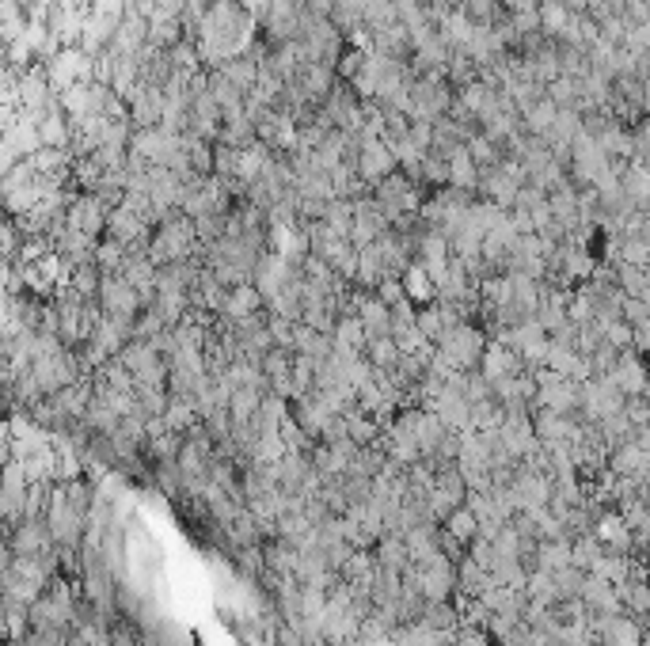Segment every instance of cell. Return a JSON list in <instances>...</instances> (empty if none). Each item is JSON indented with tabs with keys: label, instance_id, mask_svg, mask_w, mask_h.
<instances>
[{
	"label": "cell",
	"instance_id": "42",
	"mask_svg": "<svg viewBox=\"0 0 650 646\" xmlns=\"http://www.w3.org/2000/svg\"><path fill=\"white\" fill-rule=\"evenodd\" d=\"M365 358L373 361V369H384V373H392V369H400V342L392 339V335H384V339H373L369 342V350H365Z\"/></svg>",
	"mask_w": 650,
	"mask_h": 646
},
{
	"label": "cell",
	"instance_id": "41",
	"mask_svg": "<svg viewBox=\"0 0 650 646\" xmlns=\"http://www.w3.org/2000/svg\"><path fill=\"white\" fill-rule=\"evenodd\" d=\"M536 12H540V27H544V35L555 38V42L567 35V27H571V19H574V12H567L559 0H540Z\"/></svg>",
	"mask_w": 650,
	"mask_h": 646
},
{
	"label": "cell",
	"instance_id": "37",
	"mask_svg": "<svg viewBox=\"0 0 650 646\" xmlns=\"http://www.w3.org/2000/svg\"><path fill=\"white\" fill-rule=\"evenodd\" d=\"M555 118H559V107H555L548 95H544V99H536L533 107H525V111H521V122H525V130L533 133V137H540V141L552 133Z\"/></svg>",
	"mask_w": 650,
	"mask_h": 646
},
{
	"label": "cell",
	"instance_id": "18",
	"mask_svg": "<svg viewBox=\"0 0 650 646\" xmlns=\"http://www.w3.org/2000/svg\"><path fill=\"white\" fill-rule=\"evenodd\" d=\"M293 80H297V88L305 92L308 103H312V107H320L327 95L339 88V80H343V76H339V69H335V65L305 61V65H301V73L293 76Z\"/></svg>",
	"mask_w": 650,
	"mask_h": 646
},
{
	"label": "cell",
	"instance_id": "13",
	"mask_svg": "<svg viewBox=\"0 0 650 646\" xmlns=\"http://www.w3.org/2000/svg\"><path fill=\"white\" fill-rule=\"evenodd\" d=\"M153 221L145 217V213H137L134 206H126V202H118L111 209V221H107V236L118 240L122 247H137V244H149L153 240Z\"/></svg>",
	"mask_w": 650,
	"mask_h": 646
},
{
	"label": "cell",
	"instance_id": "5",
	"mask_svg": "<svg viewBox=\"0 0 650 646\" xmlns=\"http://www.w3.org/2000/svg\"><path fill=\"white\" fill-rule=\"evenodd\" d=\"M487 331L479 327V323H457V327H449L445 335H441L438 342V354L457 373H472V369H479V361H483V354H487Z\"/></svg>",
	"mask_w": 650,
	"mask_h": 646
},
{
	"label": "cell",
	"instance_id": "35",
	"mask_svg": "<svg viewBox=\"0 0 650 646\" xmlns=\"http://www.w3.org/2000/svg\"><path fill=\"white\" fill-rule=\"evenodd\" d=\"M369 350V335L358 316H343L335 323V354H365Z\"/></svg>",
	"mask_w": 650,
	"mask_h": 646
},
{
	"label": "cell",
	"instance_id": "44",
	"mask_svg": "<svg viewBox=\"0 0 650 646\" xmlns=\"http://www.w3.org/2000/svg\"><path fill=\"white\" fill-rule=\"evenodd\" d=\"M468 152H472V160H476L479 168H495V164H502V160H506V156H502V149H498L487 133H476V137L468 141Z\"/></svg>",
	"mask_w": 650,
	"mask_h": 646
},
{
	"label": "cell",
	"instance_id": "46",
	"mask_svg": "<svg viewBox=\"0 0 650 646\" xmlns=\"http://www.w3.org/2000/svg\"><path fill=\"white\" fill-rule=\"evenodd\" d=\"M365 57H369V54H365V50H358V46H350V50L339 57V76H343L346 84H350V80L365 69Z\"/></svg>",
	"mask_w": 650,
	"mask_h": 646
},
{
	"label": "cell",
	"instance_id": "43",
	"mask_svg": "<svg viewBox=\"0 0 650 646\" xmlns=\"http://www.w3.org/2000/svg\"><path fill=\"white\" fill-rule=\"evenodd\" d=\"M419 331L438 346L441 335L449 331V323H445V308H441V304H426V308H419Z\"/></svg>",
	"mask_w": 650,
	"mask_h": 646
},
{
	"label": "cell",
	"instance_id": "32",
	"mask_svg": "<svg viewBox=\"0 0 650 646\" xmlns=\"http://www.w3.org/2000/svg\"><path fill=\"white\" fill-rule=\"evenodd\" d=\"M476 19L468 16L464 8H457V12H449V16L438 23V35L449 42V50H468V42H472V35H476Z\"/></svg>",
	"mask_w": 650,
	"mask_h": 646
},
{
	"label": "cell",
	"instance_id": "26",
	"mask_svg": "<svg viewBox=\"0 0 650 646\" xmlns=\"http://www.w3.org/2000/svg\"><path fill=\"white\" fill-rule=\"evenodd\" d=\"M593 536L601 540V548L616 551V555H628V551L635 548V532H631L624 513H609V517H601L597 529H593Z\"/></svg>",
	"mask_w": 650,
	"mask_h": 646
},
{
	"label": "cell",
	"instance_id": "9",
	"mask_svg": "<svg viewBox=\"0 0 650 646\" xmlns=\"http://www.w3.org/2000/svg\"><path fill=\"white\" fill-rule=\"evenodd\" d=\"M99 308H103V316H111V320L137 323L141 320V312H145V301H141V293H137L122 274H107V278H103V289H99Z\"/></svg>",
	"mask_w": 650,
	"mask_h": 646
},
{
	"label": "cell",
	"instance_id": "15",
	"mask_svg": "<svg viewBox=\"0 0 650 646\" xmlns=\"http://www.w3.org/2000/svg\"><path fill=\"white\" fill-rule=\"evenodd\" d=\"M293 278H301V266L289 263L286 255H278V251H267L259 266H255V289L263 293V301H274L282 289H286Z\"/></svg>",
	"mask_w": 650,
	"mask_h": 646
},
{
	"label": "cell",
	"instance_id": "7",
	"mask_svg": "<svg viewBox=\"0 0 650 646\" xmlns=\"http://www.w3.org/2000/svg\"><path fill=\"white\" fill-rule=\"evenodd\" d=\"M46 65V76L54 84V92H69L73 84H84V80H96V57L84 54L80 46H61L54 57L42 61Z\"/></svg>",
	"mask_w": 650,
	"mask_h": 646
},
{
	"label": "cell",
	"instance_id": "48",
	"mask_svg": "<svg viewBox=\"0 0 650 646\" xmlns=\"http://www.w3.org/2000/svg\"><path fill=\"white\" fill-rule=\"evenodd\" d=\"M643 643H647V646H650V631H647V635H643Z\"/></svg>",
	"mask_w": 650,
	"mask_h": 646
},
{
	"label": "cell",
	"instance_id": "14",
	"mask_svg": "<svg viewBox=\"0 0 650 646\" xmlns=\"http://www.w3.org/2000/svg\"><path fill=\"white\" fill-rule=\"evenodd\" d=\"M400 171L396 152L384 145L381 137H362V152H358V175L365 179V187L373 190L377 183H384L388 175Z\"/></svg>",
	"mask_w": 650,
	"mask_h": 646
},
{
	"label": "cell",
	"instance_id": "36",
	"mask_svg": "<svg viewBox=\"0 0 650 646\" xmlns=\"http://www.w3.org/2000/svg\"><path fill=\"white\" fill-rule=\"evenodd\" d=\"M601 639H605V646H647L643 643L639 624L628 620V616H609V620H601Z\"/></svg>",
	"mask_w": 650,
	"mask_h": 646
},
{
	"label": "cell",
	"instance_id": "22",
	"mask_svg": "<svg viewBox=\"0 0 650 646\" xmlns=\"http://www.w3.org/2000/svg\"><path fill=\"white\" fill-rule=\"evenodd\" d=\"M358 320L365 323V335H369V342L384 339V335H392V304H384L377 293H365V289H358Z\"/></svg>",
	"mask_w": 650,
	"mask_h": 646
},
{
	"label": "cell",
	"instance_id": "3",
	"mask_svg": "<svg viewBox=\"0 0 650 646\" xmlns=\"http://www.w3.org/2000/svg\"><path fill=\"white\" fill-rule=\"evenodd\" d=\"M369 194H373V202L384 209V217L396 225V221H403V217H415V213H419L430 190L419 187V183H415V179L400 168L396 175H388L384 183H377Z\"/></svg>",
	"mask_w": 650,
	"mask_h": 646
},
{
	"label": "cell",
	"instance_id": "28",
	"mask_svg": "<svg viewBox=\"0 0 650 646\" xmlns=\"http://www.w3.org/2000/svg\"><path fill=\"white\" fill-rule=\"evenodd\" d=\"M609 380L628 399L631 396H643V392H647V384H650L647 369H643V361L635 358V354H620V361H616V369L609 373Z\"/></svg>",
	"mask_w": 650,
	"mask_h": 646
},
{
	"label": "cell",
	"instance_id": "47",
	"mask_svg": "<svg viewBox=\"0 0 650 646\" xmlns=\"http://www.w3.org/2000/svg\"><path fill=\"white\" fill-rule=\"evenodd\" d=\"M377 297H381L384 304H392V308H396L400 301H407V297H403V282H400V278H384V282L377 285Z\"/></svg>",
	"mask_w": 650,
	"mask_h": 646
},
{
	"label": "cell",
	"instance_id": "1",
	"mask_svg": "<svg viewBox=\"0 0 650 646\" xmlns=\"http://www.w3.org/2000/svg\"><path fill=\"white\" fill-rule=\"evenodd\" d=\"M194 255H202V240H198L194 217H187L183 209L164 213L153 228V240H149V259L156 266H168V263H187Z\"/></svg>",
	"mask_w": 650,
	"mask_h": 646
},
{
	"label": "cell",
	"instance_id": "20",
	"mask_svg": "<svg viewBox=\"0 0 650 646\" xmlns=\"http://www.w3.org/2000/svg\"><path fill=\"white\" fill-rule=\"evenodd\" d=\"M164 103H168L164 88L141 84L137 95L130 99V122H134V130H153V126H160L164 122Z\"/></svg>",
	"mask_w": 650,
	"mask_h": 646
},
{
	"label": "cell",
	"instance_id": "10",
	"mask_svg": "<svg viewBox=\"0 0 650 646\" xmlns=\"http://www.w3.org/2000/svg\"><path fill=\"white\" fill-rule=\"evenodd\" d=\"M111 202L96 194V190H80L77 198H73V206L65 213V225L80 228V232H88V236H96L103 240L107 236V221H111Z\"/></svg>",
	"mask_w": 650,
	"mask_h": 646
},
{
	"label": "cell",
	"instance_id": "19",
	"mask_svg": "<svg viewBox=\"0 0 650 646\" xmlns=\"http://www.w3.org/2000/svg\"><path fill=\"white\" fill-rule=\"evenodd\" d=\"M479 373L491 380V384H498V380L517 377V373H529V369H525V361H521V354H517L514 346L491 339L487 342V354H483V361H479Z\"/></svg>",
	"mask_w": 650,
	"mask_h": 646
},
{
	"label": "cell",
	"instance_id": "24",
	"mask_svg": "<svg viewBox=\"0 0 650 646\" xmlns=\"http://www.w3.org/2000/svg\"><path fill=\"white\" fill-rule=\"evenodd\" d=\"M39 133H42V145H50V149H69L73 145L77 130H73V118L61 107V95L54 99V107L39 118Z\"/></svg>",
	"mask_w": 650,
	"mask_h": 646
},
{
	"label": "cell",
	"instance_id": "31",
	"mask_svg": "<svg viewBox=\"0 0 650 646\" xmlns=\"http://www.w3.org/2000/svg\"><path fill=\"white\" fill-rule=\"evenodd\" d=\"M217 73L225 76V80H229L232 88H236V92H240V95H244V99H248V95L255 92V84H259V61H255V57H251V54L232 57V61H225V65H221Z\"/></svg>",
	"mask_w": 650,
	"mask_h": 646
},
{
	"label": "cell",
	"instance_id": "12",
	"mask_svg": "<svg viewBox=\"0 0 650 646\" xmlns=\"http://www.w3.org/2000/svg\"><path fill=\"white\" fill-rule=\"evenodd\" d=\"M4 548H12L16 555H50L58 544L50 536L46 517H23L16 525H8V544Z\"/></svg>",
	"mask_w": 650,
	"mask_h": 646
},
{
	"label": "cell",
	"instance_id": "39",
	"mask_svg": "<svg viewBox=\"0 0 650 646\" xmlns=\"http://www.w3.org/2000/svg\"><path fill=\"white\" fill-rule=\"evenodd\" d=\"M164 422H168V430H175V434H187V430H194L202 422V411H198V403L191 396H172L168 411H164Z\"/></svg>",
	"mask_w": 650,
	"mask_h": 646
},
{
	"label": "cell",
	"instance_id": "40",
	"mask_svg": "<svg viewBox=\"0 0 650 646\" xmlns=\"http://www.w3.org/2000/svg\"><path fill=\"white\" fill-rule=\"evenodd\" d=\"M441 529L449 532V536H457L460 544L468 548V544H472V540L479 536V517L472 513V506L464 502V506H457V510H453L449 517H445V521H441Z\"/></svg>",
	"mask_w": 650,
	"mask_h": 646
},
{
	"label": "cell",
	"instance_id": "23",
	"mask_svg": "<svg viewBox=\"0 0 650 646\" xmlns=\"http://www.w3.org/2000/svg\"><path fill=\"white\" fill-rule=\"evenodd\" d=\"M255 312H267V301H263V293L255 289V282H251V285H232L229 297H225V308H221V316H217V320L240 323V320H248V316H255Z\"/></svg>",
	"mask_w": 650,
	"mask_h": 646
},
{
	"label": "cell",
	"instance_id": "4",
	"mask_svg": "<svg viewBox=\"0 0 650 646\" xmlns=\"http://www.w3.org/2000/svg\"><path fill=\"white\" fill-rule=\"evenodd\" d=\"M457 103V88L449 84V76L430 73V76H415L411 84V122H441L445 114L453 111Z\"/></svg>",
	"mask_w": 650,
	"mask_h": 646
},
{
	"label": "cell",
	"instance_id": "25",
	"mask_svg": "<svg viewBox=\"0 0 650 646\" xmlns=\"http://www.w3.org/2000/svg\"><path fill=\"white\" fill-rule=\"evenodd\" d=\"M400 282H403V297L415 304V308H426V304H438V282L430 278V270L415 259V263L407 266L400 274Z\"/></svg>",
	"mask_w": 650,
	"mask_h": 646
},
{
	"label": "cell",
	"instance_id": "33",
	"mask_svg": "<svg viewBox=\"0 0 650 646\" xmlns=\"http://www.w3.org/2000/svg\"><path fill=\"white\" fill-rule=\"evenodd\" d=\"M377 567H392V570H407L415 559H411V551H407V540H403V532H384L381 540H377Z\"/></svg>",
	"mask_w": 650,
	"mask_h": 646
},
{
	"label": "cell",
	"instance_id": "16",
	"mask_svg": "<svg viewBox=\"0 0 650 646\" xmlns=\"http://www.w3.org/2000/svg\"><path fill=\"white\" fill-rule=\"evenodd\" d=\"M388 228H392V221H388V217H384V209L373 202V194H365V198H358V202H354V228H350V240H354V247L377 244Z\"/></svg>",
	"mask_w": 650,
	"mask_h": 646
},
{
	"label": "cell",
	"instance_id": "17",
	"mask_svg": "<svg viewBox=\"0 0 650 646\" xmlns=\"http://www.w3.org/2000/svg\"><path fill=\"white\" fill-rule=\"evenodd\" d=\"M498 441L514 460H525L540 449V437H536V426L529 415H506V422L498 426Z\"/></svg>",
	"mask_w": 650,
	"mask_h": 646
},
{
	"label": "cell",
	"instance_id": "29",
	"mask_svg": "<svg viewBox=\"0 0 650 646\" xmlns=\"http://www.w3.org/2000/svg\"><path fill=\"white\" fill-rule=\"evenodd\" d=\"M384 278H392V270L388 263L381 259V251L369 244V247H358V274H354V289H365V293H377V285Z\"/></svg>",
	"mask_w": 650,
	"mask_h": 646
},
{
	"label": "cell",
	"instance_id": "27",
	"mask_svg": "<svg viewBox=\"0 0 650 646\" xmlns=\"http://www.w3.org/2000/svg\"><path fill=\"white\" fill-rule=\"evenodd\" d=\"M582 605L590 608V612H597V616H605V612H616L620 608V589L612 586L609 578H601V574H586V582H582Z\"/></svg>",
	"mask_w": 650,
	"mask_h": 646
},
{
	"label": "cell",
	"instance_id": "38",
	"mask_svg": "<svg viewBox=\"0 0 650 646\" xmlns=\"http://www.w3.org/2000/svg\"><path fill=\"white\" fill-rule=\"evenodd\" d=\"M479 164L472 160V152H468V145L464 149H457L453 156H449V187H460V190H476L479 187Z\"/></svg>",
	"mask_w": 650,
	"mask_h": 646
},
{
	"label": "cell",
	"instance_id": "8",
	"mask_svg": "<svg viewBox=\"0 0 650 646\" xmlns=\"http://www.w3.org/2000/svg\"><path fill=\"white\" fill-rule=\"evenodd\" d=\"M536 407L544 411H559V415H574L582 407V380L559 377L552 369H540L536 373Z\"/></svg>",
	"mask_w": 650,
	"mask_h": 646
},
{
	"label": "cell",
	"instance_id": "2",
	"mask_svg": "<svg viewBox=\"0 0 650 646\" xmlns=\"http://www.w3.org/2000/svg\"><path fill=\"white\" fill-rule=\"evenodd\" d=\"M403 586L419 589L430 605H434V601H449V597L460 589L457 563H453L449 555H434V559H426V563H411V567L403 570Z\"/></svg>",
	"mask_w": 650,
	"mask_h": 646
},
{
	"label": "cell",
	"instance_id": "21",
	"mask_svg": "<svg viewBox=\"0 0 650 646\" xmlns=\"http://www.w3.org/2000/svg\"><path fill=\"white\" fill-rule=\"evenodd\" d=\"M293 350H282V346H274L267 358H263V373H267V388L274 396H282L293 403L297 396V388H293Z\"/></svg>",
	"mask_w": 650,
	"mask_h": 646
},
{
	"label": "cell",
	"instance_id": "11",
	"mask_svg": "<svg viewBox=\"0 0 650 646\" xmlns=\"http://www.w3.org/2000/svg\"><path fill=\"white\" fill-rule=\"evenodd\" d=\"M464 377V373H460ZM460 377L453 384H445L438 396L430 399V411L445 422V430H453V434H468L472 430V399L464 396V384Z\"/></svg>",
	"mask_w": 650,
	"mask_h": 646
},
{
	"label": "cell",
	"instance_id": "30",
	"mask_svg": "<svg viewBox=\"0 0 650 646\" xmlns=\"http://www.w3.org/2000/svg\"><path fill=\"white\" fill-rule=\"evenodd\" d=\"M343 418H346V437H350L354 445H362V449H365V445H381L384 426H381V418H377V415H369L365 407H358V403H354Z\"/></svg>",
	"mask_w": 650,
	"mask_h": 646
},
{
	"label": "cell",
	"instance_id": "34",
	"mask_svg": "<svg viewBox=\"0 0 650 646\" xmlns=\"http://www.w3.org/2000/svg\"><path fill=\"white\" fill-rule=\"evenodd\" d=\"M457 582H460V589L457 593H468V597H483L487 589L495 586V574L487 567H479L472 555H464L457 563Z\"/></svg>",
	"mask_w": 650,
	"mask_h": 646
},
{
	"label": "cell",
	"instance_id": "6",
	"mask_svg": "<svg viewBox=\"0 0 650 646\" xmlns=\"http://www.w3.org/2000/svg\"><path fill=\"white\" fill-rule=\"evenodd\" d=\"M77 608H80V601H77V593H73V586H69L65 578H54V582L46 586V593L31 605L27 624L31 627H73Z\"/></svg>",
	"mask_w": 650,
	"mask_h": 646
},
{
	"label": "cell",
	"instance_id": "45",
	"mask_svg": "<svg viewBox=\"0 0 650 646\" xmlns=\"http://www.w3.org/2000/svg\"><path fill=\"white\" fill-rule=\"evenodd\" d=\"M453 646H498L487 627H460L453 635Z\"/></svg>",
	"mask_w": 650,
	"mask_h": 646
}]
</instances>
